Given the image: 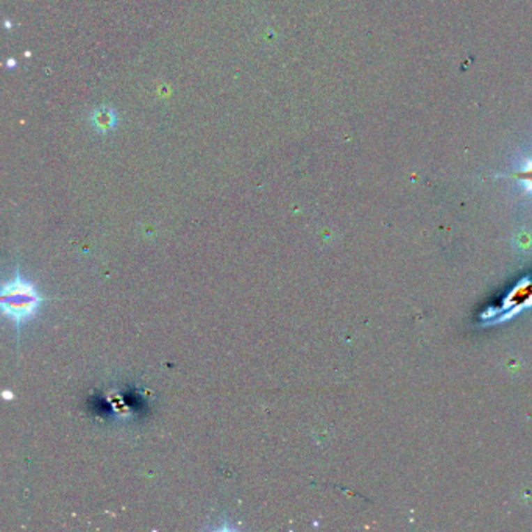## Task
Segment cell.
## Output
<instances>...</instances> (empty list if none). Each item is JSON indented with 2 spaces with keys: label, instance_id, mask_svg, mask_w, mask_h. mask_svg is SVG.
<instances>
[{
  "label": "cell",
  "instance_id": "1",
  "mask_svg": "<svg viewBox=\"0 0 532 532\" xmlns=\"http://www.w3.org/2000/svg\"><path fill=\"white\" fill-rule=\"evenodd\" d=\"M47 298L38 291V287L22 277L19 267L15 277L2 284L0 292V310L6 319H10L16 326L17 336L21 334L24 324L33 320Z\"/></svg>",
  "mask_w": 532,
  "mask_h": 532
},
{
  "label": "cell",
  "instance_id": "2",
  "mask_svg": "<svg viewBox=\"0 0 532 532\" xmlns=\"http://www.w3.org/2000/svg\"><path fill=\"white\" fill-rule=\"evenodd\" d=\"M510 178L517 180L523 186L524 192L532 195V156L524 160L518 169L510 174Z\"/></svg>",
  "mask_w": 532,
  "mask_h": 532
},
{
  "label": "cell",
  "instance_id": "3",
  "mask_svg": "<svg viewBox=\"0 0 532 532\" xmlns=\"http://www.w3.org/2000/svg\"><path fill=\"white\" fill-rule=\"evenodd\" d=\"M5 398H11V393L10 392H5Z\"/></svg>",
  "mask_w": 532,
  "mask_h": 532
}]
</instances>
